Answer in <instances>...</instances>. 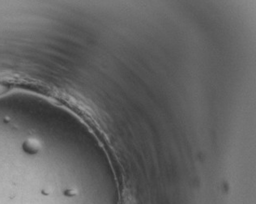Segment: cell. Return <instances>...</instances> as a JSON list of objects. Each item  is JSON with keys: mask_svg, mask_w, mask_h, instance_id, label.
Listing matches in <instances>:
<instances>
[{"mask_svg": "<svg viewBox=\"0 0 256 204\" xmlns=\"http://www.w3.org/2000/svg\"><path fill=\"white\" fill-rule=\"evenodd\" d=\"M34 84L14 74L0 73V98L18 92H30L34 90Z\"/></svg>", "mask_w": 256, "mask_h": 204, "instance_id": "cell-1", "label": "cell"}, {"mask_svg": "<svg viewBox=\"0 0 256 204\" xmlns=\"http://www.w3.org/2000/svg\"><path fill=\"white\" fill-rule=\"evenodd\" d=\"M39 148H40L39 142L38 141L34 140H27L24 142V149L27 152L36 153L38 152Z\"/></svg>", "mask_w": 256, "mask_h": 204, "instance_id": "cell-2", "label": "cell"}]
</instances>
